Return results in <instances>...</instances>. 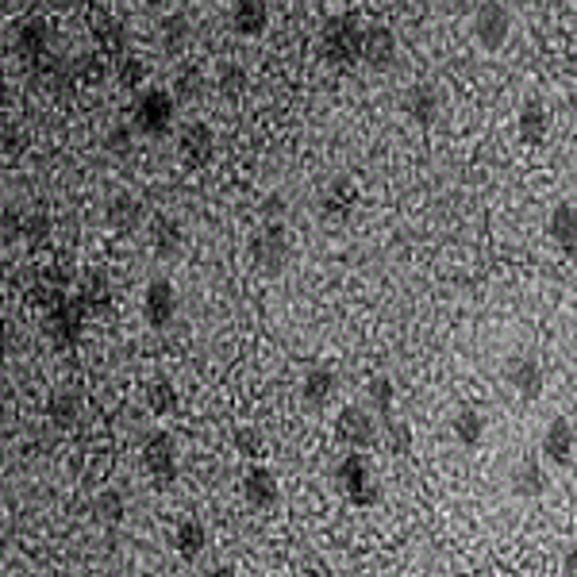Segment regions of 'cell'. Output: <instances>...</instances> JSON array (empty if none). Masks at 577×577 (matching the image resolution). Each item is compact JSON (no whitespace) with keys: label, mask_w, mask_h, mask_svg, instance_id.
Wrapping results in <instances>:
<instances>
[{"label":"cell","mask_w":577,"mask_h":577,"mask_svg":"<svg viewBox=\"0 0 577 577\" xmlns=\"http://www.w3.org/2000/svg\"><path fill=\"white\" fill-rule=\"evenodd\" d=\"M208 577H239L231 566H216V570H208Z\"/></svg>","instance_id":"40"},{"label":"cell","mask_w":577,"mask_h":577,"mask_svg":"<svg viewBox=\"0 0 577 577\" xmlns=\"http://www.w3.org/2000/svg\"><path fill=\"white\" fill-rule=\"evenodd\" d=\"M539 451H543V458H547L551 466H570V462H574V451H577L574 424H570L566 416H554L551 424H547V431H543Z\"/></svg>","instance_id":"8"},{"label":"cell","mask_w":577,"mask_h":577,"mask_svg":"<svg viewBox=\"0 0 577 577\" xmlns=\"http://www.w3.org/2000/svg\"><path fill=\"white\" fill-rule=\"evenodd\" d=\"M112 297V285H108V277L101 270H85V277L77 281V301L85 304V308H104Z\"/></svg>","instance_id":"24"},{"label":"cell","mask_w":577,"mask_h":577,"mask_svg":"<svg viewBox=\"0 0 577 577\" xmlns=\"http://www.w3.org/2000/svg\"><path fill=\"white\" fill-rule=\"evenodd\" d=\"M370 408L377 412V420H381V427L393 420V377H374L370 381Z\"/></svg>","instance_id":"27"},{"label":"cell","mask_w":577,"mask_h":577,"mask_svg":"<svg viewBox=\"0 0 577 577\" xmlns=\"http://www.w3.org/2000/svg\"><path fill=\"white\" fill-rule=\"evenodd\" d=\"M174 543H177V551H181V558L197 562L204 554V547H208V527H204L197 516H185L174 531Z\"/></svg>","instance_id":"20"},{"label":"cell","mask_w":577,"mask_h":577,"mask_svg":"<svg viewBox=\"0 0 577 577\" xmlns=\"http://www.w3.org/2000/svg\"><path fill=\"white\" fill-rule=\"evenodd\" d=\"M543 366L531 358V354H512L508 362H504V385L516 393V397H524V401H535L539 393H543Z\"/></svg>","instance_id":"7"},{"label":"cell","mask_w":577,"mask_h":577,"mask_svg":"<svg viewBox=\"0 0 577 577\" xmlns=\"http://www.w3.org/2000/svg\"><path fill=\"white\" fill-rule=\"evenodd\" d=\"M143 462H147V470H151L154 477H174L177 474L174 435H166V431H151V435H147V454H143Z\"/></svg>","instance_id":"14"},{"label":"cell","mask_w":577,"mask_h":577,"mask_svg":"<svg viewBox=\"0 0 577 577\" xmlns=\"http://www.w3.org/2000/svg\"><path fill=\"white\" fill-rule=\"evenodd\" d=\"M512 35V8L508 4H477L474 8V39L485 47V51H501Z\"/></svg>","instance_id":"6"},{"label":"cell","mask_w":577,"mask_h":577,"mask_svg":"<svg viewBox=\"0 0 577 577\" xmlns=\"http://www.w3.org/2000/svg\"><path fill=\"white\" fill-rule=\"evenodd\" d=\"M185 43H189V20H185L181 12L166 16V20H162V51L177 54Z\"/></svg>","instance_id":"28"},{"label":"cell","mask_w":577,"mask_h":577,"mask_svg":"<svg viewBox=\"0 0 577 577\" xmlns=\"http://www.w3.org/2000/svg\"><path fill=\"white\" fill-rule=\"evenodd\" d=\"M451 431L462 447H481V439H485V416H481L477 408H458L451 420Z\"/></svg>","instance_id":"23"},{"label":"cell","mask_w":577,"mask_h":577,"mask_svg":"<svg viewBox=\"0 0 577 577\" xmlns=\"http://www.w3.org/2000/svg\"><path fill=\"white\" fill-rule=\"evenodd\" d=\"M270 24V8L262 0H243L231 8V31L243 35V39H258Z\"/></svg>","instance_id":"19"},{"label":"cell","mask_w":577,"mask_h":577,"mask_svg":"<svg viewBox=\"0 0 577 577\" xmlns=\"http://www.w3.org/2000/svg\"><path fill=\"white\" fill-rule=\"evenodd\" d=\"M354 197H358V189H354V181L347 174L331 177V185H327L324 193V204L320 208H327V212H335V216H347V208L354 204ZM324 212V216H327Z\"/></svg>","instance_id":"25"},{"label":"cell","mask_w":577,"mask_h":577,"mask_svg":"<svg viewBox=\"0 0 577 577\" xmlns=\"http://www.w3.org/2000/svg\"><path fill=\"white\" fill-rule=\"evenodd\" d=\"M574 354H577V351H574Z\"/></svg>","instance_id":"41"},{"label":"cell","mask_w":577,"mask_h":577,"mask_svg":"<svg viewBox=\"0 0 577 577\" xmlns=\"http://www.w3.org/2000/svg\"><path fill=\"white\" fill-rule=\"evenodd\" d=\"M335 481H339V489L347 493V501H351L354 508H374V504L381 501V481H377L374 474V462L362 451H351L339 458Z\"/></svg>","instance_id":"1"},{"label":"cell","mask_w":577,"mask_h":577,"mask_svg":"<svg viewBox=\"0 0 577 577\" xmlns=\"http://www.w3.org/2000/svg\"><path fill=\"white\" fill-rule=\"evenodd\" d=\"M335 435L339 443H347L351 451H370L381 435V420H377L374 408H362V404H347L339 416H335Z\"/></svg>","instance_id":"4"},{"label":"cell","mask_w":577,"mask_h":577,"mask_svg":"<svg viewBox=\"0 0 577 577\" xmlns=\"http://www.w3.org/2000/svg\"><path fill=\"white\" fill-rule=\"evenodd\" d=\"M508 489L516 493V497H539L543 489H547V474H543V458L539 454H524L516 466H512V474H508Z\"/></svg>","instance_id":"12"},{"label":"cell","mask_w":577,"mask_h":577,"mask_svg":"<svg viewBox=\"0 0 577 577\" xmlns=\"http://www.w3.org/2000/svg\"><path fill=\"white\" fill-rule=\"evenodd\" d=\"M247 85V74L243 70H235V66H227L224 70V89L227 93H235V89H243Z\"/></svg>","instance_id":"38"},{"label":"cell","mask_w":577,"mask_h":577,"mask_svg":"<svg viewBox=\"0 0 577 577\" xmlns=\"http://www.w3.org/2000/svg\"><path fill=\"white\" fill-rule=\"evenodd\" d=\"M562 577H577V547L562 554Z\"/></svg>","instance_id":"39"},{"label":"cell","mask_w":577,"mask_h":577,"mask_svg":"<svg viewBox=\"0 0 577 577\" xmlns=\"http://www.w3.org/2000/svg\"><path fill=\"white\" fill-rule=\"evenodd\" d=\"M201 85H204L201 70H193V66H185V70H181V74H177V85H174V101H177V104H185V101H197V97H201Z\"/></svg>","instance_id":"32"},{"label":"cell","mask_w":577,"mask_h":577,"mask_svg":"<svg viewBox=\"0 0 577 577\" xmlns=\"http://www.w3.org/2000/svg\"><path fill=\"white\" fill-rule=\"evenodd\" d=\"M104 220H108V227H116V231H131V227L143 220V208H139V201H135L131 193H116V197L108 201V208H104Z\"/></svg>","instance_id":"22"},{"label":"cell","mask_w":577,"mask_h":577,"mask_svg":"<svg viewBox=\"0 0 577 577\" xmlns=\"http://www.w3.org/2000/svg\"><path fill=\"white\" fill-rule=\"evenodd\" d=\"M177 147H181V158H189V162H208L212 158V147H216V131L201 120H193V124L181 127V135H177Z\"/></svg>","instance_id":"16"},{"label":"cell","mask_w":577,"mask_h":577,"mask_svg":"<svg viewBox=\"0 0 577 577\" xmlns=\"http://www.w3.org/2000/svg\"><path fill=\"white\" fill-rule=\"evenodd\" d=\"M47 416H51L54 427H74L77 416H81V401H77V393H70V389L54 393L51 401H47Z\"/></svg>","instance_id":"26"},{"label":"cell","mask_w":577,"mask_h":577,"mask_svg":"<svg viewBox=\"0 0 577 577\" xmlns=\"http://www.w3.org/2000/svg\"><path fill=\"white\" fill-rule=\"evenodd\" d=\"M547 239L562 254H577V204L558 201L547 216Z\"/></svg>","instance_id":"11"},{"label":"cell","mask_w":577,"mask_h":577,"mask_svg":"<svg viewBox=\"0 0 577 577\" xmlns=\"http://www.w3.org/2000/svg\"><path fill=\"white\" fill-rule=\"evenodd\" d=\"M385 439H389V451L393 454L412 451V427L404 424V420H389V424H385Z\"/></svg>","instance_id":"33"},{"label":"cell","mask_w":577,"mask_h":577,"mask_svg":"<svg viewBox=\"0 0 577 577\" xmlns=\"http://www.w3.org/2000/svg\"><path fill=\"white\" fill-rule=\"evenodd\" d=\"M235 451L254 458V454L262 451V435H258V427H235Z\"/></svg>","instance_id":"34"},{"label":"cell","mask_w":577,"mask_h":577,"mask_svg":"<svg viewBox=\"0 0 577 577\" xmlns=\"http://www.w3.org/2000/svg\"><path fill=\"white\" fill-rule=\"evenodd\" d=\"M147 408H151L154 416H170V412H177V389L170 381H154L151 389H147Z\"/></svg>","instance_id":"30"},{"label":"cell","mask_w":577,"mask_h":577,"mask_svg":"<svg viewBox=\"0 0 577 577\" xmlns=\"http://www.w3.org/2000/svg\"><path fill=\"white\" fill-rule=\"evenodd\" d=\"M93 512H97V520H101V524H120V520L127 516L124 493H116V489H104L101 497L93 501Z\"/></svg>","instance_id":"29"},{"label":"cell","mask_w":577,"mask_h":577,"mask_svg":"<svg viewBox=\"0 0 577 577\" xmlns=\"http://www.w3.org/2000/svg\"><path fill=\"white\" fill-rule=\"evenodd\" d=\"M104 147H108V154H120V158H127V154H131V127H127V124H116L112 131H108Z\"/></svg>","instance_id":"35"},{"label":"cell","mask_w":577,"mask_h":577,"mask_svg":"<svg viewBox=\"0 0 577 577\" xmlns=\"http://www.w3.org/2000/svg\"><path fill=\"white\" fill-rule=\"evenodd\" d=\"M397 51H401V43H397L393 27H385V24H370V27H366L362 62H366L370 70H389V66L397 62Z\"/></svg>","instance_id":"10"},{"label":"cell","mask_w":577,"mask_h":577,"mask_svg":"<svg viewBox=\"0 0 577 577\" xmlns=\"http://www.w3.org/2000/svg\"><path fill=\"white\" fill-rule=\"evenodd\" d=\"M251 254H254V266L262 274H281L285 262H289V235H285V224H262L254 231L251 239Z\"/></svg>","instance_id":"5"},{"label":"cell","mask_w":577,"mask_h":577,"mask_svg":"<svg viewBox=\"0 0 577 577\" xmlns=\"http://www.w3.org/2000/svg\"><path fill=\"white\" fill-rule=\"evenodd\" d=\"M362 43H366V27L354 16H339L331 20L324 31V54L331 66H354L362 62Z\"/></svg>","instance_id":"2"},{"label":"cell","mask_w":577,"mask_h":577,"mask_svg":"<svg viewBox=\"0 0 577 577\" xmlns=\"http://www.w3.org/2000/svg\"><path fill=\"white\" fill-rule=\"evenodd\" d=\"M404 112L412 116V124H420V127L435 124V120H439V93H435V85L416 81V85L404 93Z\"/></svg>","instance_id":"15"},{"label":"cell","mask_w":577,"mask_h":577,"mask_svg":"<svg viewBox=\"0 0 577 577\" xmlns=\"http://www.w3.org/2000/svg\"><path fill=\"white\" fill-rule=\"evenodd\" d=\"M243 497H247L254 508H274L277 497H281L274 470H266V466H251L247 477H243Z\"/></svg>","instance_id":"18"},{"label":"cell","mask_w":577,"mask_h":577,"mask_svg":"<svg viewBox=\"0 0 577 577\" xmlns=\"http://www.w3.org/2000/svg\"><path fill=\"white\" fill-rule=\"evenodd\" d=\"M143 316H147V324L151 327H170L177 316V293L174 285L166 281V277H158V281H151L147 285V293H143Z\"/></svg>","instance_id":"9"},{"label":"cell","mask_w":577,"mask_h":577,"mask_svg":"<svg viewBox=\"0 0 577 577\" xmlns=\"http://www.w3.org/2000/svg\"><path fill=\"white\" fill-rule=\"evenodd\" d=\"M339 393V374L331 366H312L301 381V397L308 408H324L331 397Z\"/></svg>","instance_id":"17"},{"label":"cell","mask_w":577,"mask_h":577,"mask_svg":"<svg viewBox=\"0 0 577 577\" xmlns=\"http://www.w3.org/2000/svg\"><path fill=\"white\" fill-rule=\"evenodd\" d=\"M281 216H285V197H281V193H270V197L262 201V224H281Z\"/></svg>","instance_id":"37"},{"label":"cell","mask_w":577,"mask_h":577,"mask_svg":"<svg viewBox=\"0 0 577 577\" xmlns=\"http://www.w3.org/2000/svg\"><path fill=\"white\" fill-rule=\"evenodd\" d=\"M185 251V231L177 220H154V254L162 262H177Z\"/></svg>","instance_id":"21"},{"label":"cell","mask_w":577,"mask_h":577,"mask_svg":"<svg viewBox=\"0 0 577 577\" xmlns=\"http://www.w3.org/2000/svg\"><path fill=\"white\" fill-rule=\"evenodd\" d=\"M516 135H520V143H527V147L547 143V135H551V112H547V104L527 101L524 108H520V116H516Z\"/></svg>","instance_id":"13"},{"label":"cell","mask_w":577,"mask_h":577,"mask_svg":"<svg viewBox=\"0 0 577 577\" xmlns=\"http://www.w3.org/2000/svg\"><path fill=\"white\" fill-rule=\"evenodd\" d=\"M47 39H51V31H47L43 20H27L20 27V51L24 54H43L47 51Z\"/></svg>","instance_id":"31"},{"label":"cell","mask_w":577,"mask_h":577,"mask_svg":"<svg viewBox=\"0 0 577 577\" xmlns=\"http://www.w3.org/2000/svg\"><path fill=\"white\" fill-rule=\"evenodd\" d=\"M174 93H166V89H143L139 93V101H135V120L131 127L139 131V135H147V139H158V135H166L170 127H174Z\"/></svg>","instance_id":"3"},{"label":"cell","mask_w":577,"mask_h":577,"mask_svg":"<svg viewBox=\"0 0 577 577\" xmlns=\"http://www.w3.org/2000/svg\"><path fill=\"white\" fill-rule=\"evenodd\" d=\"M116 74H120V81H124L127 89H139V85H143V77H147V70H143V62H139V58H124Z\"/></svg>","instance_id":"36"}]
</instances>
